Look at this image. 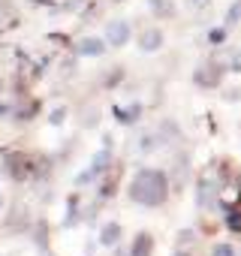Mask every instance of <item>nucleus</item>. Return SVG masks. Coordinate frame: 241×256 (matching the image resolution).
<instances>
[{
	"mask_svg": "<svg viewBox=\"0 0 241 256\" xmlns=\"http://www.w3.org/2000/svg\"><path fill=\"white\" fill-rule=\"evenodd\" d=\"M130 196L142 205H163L166 196H169V184H166V175L157 172V169H145L136 175V181L130 184Z\"/></svg>",
	"mask_w": 241,
	"mask_h": 256,
	"instance_id": "nucleus-1",
	"label": "nucleus"
},
{
	"mask_svg": "<svg viewBox=\"0 0 241 256\" xmlns=\"http://www.w3.org/2000/svg\"><path fill=\"white\" fill-rule=\"evenodd\" d=\"M220 76H223V70L220 66H214V64H208V66H202V70H196V84H202V88H214V84H220Z\"/></svg>",
	"mask_w": 241,
	"mask_h": 256,
	"instance_id": "nucleus-2",
	"label": "nucleus"
},
{
	"mask_svg": "<svg viewBox=\"0 0 241 256\" xmlns=\"http://www.w3.org/2000/svg\"><path fill=\"white\" fill-rule=\"evenodd\" d=\"M106 36H108V46H124V42L130 40V28H127V22H112L108 30H106Z\"/></svg>",
	"mask_w": 241,
	"mask_h": 256,
	"instance_id": "nucleus-3",
	"label": "nucleus"
},
{
	"mask_svg": "<svg viewBox=\"0 0 241 256\" xmlns=\"http://www.w3.org/2000/svg\"><path fill=\"white\" fill-rule=\"evenodd\" d=\"M160 46H163V30H157V28L145 30L142 40H139V48H142V52H157Z\"/></svg>",
	"mask_w": 241,
	"mask_h": 256,
	"instance_id": "nucleus-4",
	"label": "nucleus"
},
{
	"mask_svg": "<svg viewBox=\"0 0 241 256\" xmlns=\"http://www.w3.org/2000/svg\"><path fill=\"white\" fill-rule=\"evenodd\" d=\"M151 250H154V238H151L148 232H139V235H136V241H133L130 256H151Z\"/></svg>",
	"mask_w": 241,
	"mask_h": 256,
	"instance_id": "nucleus-5",
	"label": "nucleus"
},
{
	"mask_svg": "<svg viewBox=\"0 0 241 256\" xmlns=\"http://www.w3.org/2000/svg\"><path fill=\"white\" fill-rule=\"evenodd\" d=\"M214 196H217V184H211V181H202V187H199V205H202V208L214 205Z\"/></svg>",
	"mask_w": 241,
	"mask_h": 256,
	"instance_id": "nucleus-6",
	"label": "nucleus"
},
{
	"mask_svg": "<svg viewBox=\"0 0 241 256\" xmlns=\"http://www.w3.org/2000/svg\"><path fill=\"white\" fill-rule=\"evenodd\" d=\"M118 238H120V226H118V223L102 226V244H114Z\"/></svg>",
	"mask_w": 241,
	"mask_h": 256,
	"instance_id": "nucleus-7",
	"label": "nucleus"
},
{
	"mask_svg": "<svg viewBox=\"0 0 241 256\" xmlns=\"http://www.w3.org/2000/svg\"><path fill=\"white\" fill-rule=\"evenodd\" d=\"M102 52V42L100 40H84L82 42V54H100Z\"/></svg>",
	"mask_w": 241,
	"mask_h": 256,
	"instance_id": "nucleus-8",
	"label": "nucleus"
},
{
	"mask_svg": "<svg viewBox=\"0 0 241 256\" xmlns=\"http://www.w3.org/2000/svg\"><path fill=\"white\" fill-rule=\"evenodd\" d=\"M226 223H229V229H235V232H241V211H232V214L226 217Z\"/></svg>",
	"mask_w": 241,
	"mask_h": 256,
	"instance_id": "nucleus-9",
	"label": "nucleus"
},
{
	"mask_svg": "<svg viewBox=\"0 0 241 256\" xmlns=\"http://www.w3.org/2000/svg\"><path fill=\"white\" fill-rule=\"evenodd\" d=\"M238 18H241V0H238V4H232V10H229V16H226V22H229V24H235Z\"/></svg>",
	"mask_w": 241,
	"mask_h": 256,
	"instance_id": "nucleus-10",
	"label": "nucleus"
},
{
	"mask_svg": "<svg viewBox=\"0 0 241 256\" xmlns=\"http://www.w3.org/2000/svg\"><path fill=\"white\" fill-rule=\"evenodd\" d=\"M211 256H235V250H232L229 244H217V247L211 250Z\"/></svg>",
	"mask_w": 241,
	"mask_h": 256,
	"instance_id": "nucleus-11",
	"label": "nucleus"
},
{
	"mask_svg": "<svg viewBox=\"0 0 241 256\" xmlns=\"http://www.w3.org/2000/svg\"><path fill=\"white\" fill-rule=\"evenodd\" d=\"M223 36H226V34H223V30H211V42H220V40H223Z\"/></svg>",
	"mask_w": 241,
	"mask_h": 256,
	"instance_id": "nucleus-12",
	"label": "nucleus"
},
{
	"mask_svg": "<svg viewBox=\"0 0 241 256\" xmlns=\"http://www.w3.org/2000/svg\"><path fill=\"white\" fill-rule=\"evenodd\" d=\"M232 70H241V54H235V60H232Z\"/></svg>",
	"mask_w": 241,
	"mask_h": 256,
	"instance_id": "nucleus-13",
	"label": "nucleus"
},
{
	"mask_svg": "<svg viewBox=\"0 0 241 256\" xmlns=\"http://www.w3.org/2000/svg\"><path fill=\"white\" fill-rule=\"evenodd\" d=\"M190 4H193V6H205V4H208V0H190Z\"/></svg>",
	"mask_w": 241,
	"mask_h": 256,
	"instance_id": "nucleus-14",
	"label": "nucleus"
}]
</instances>
